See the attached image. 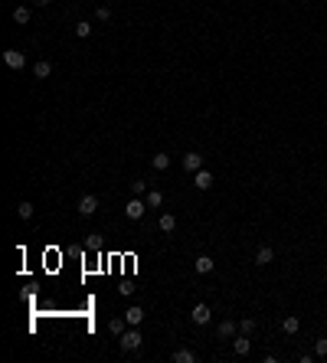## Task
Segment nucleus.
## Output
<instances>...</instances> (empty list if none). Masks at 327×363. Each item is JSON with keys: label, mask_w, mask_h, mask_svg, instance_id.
Listing matches in <instances>:
<instances>
[{"label": "nucleus", "mask_w": 327, "mask_h": 363, "mask_svg": "<svg viewBox=\"0 0 327 363\" xmlns=\"http://www.w3.org/2000/svg\"><path fill=\"white\" fill-rule=\"evenodd\" d=\"M193 187H196V190H210V187H213V174L206 170V167H200V170L193 174Z\"/></svg>", "instance_id": "obj_9"}, {"label": "nucleus", "mask_w": 327, "mask_h": 363, "mask_svg": "<svg viewBox=\"0 0 327 363\" xmlns=\"http://www.w3.org/2000/svg\"><path fill=\"white\" fill-rule=\"evenodd\" d=\"M233 350H236V357H245L252 350V334H236L233 337Z\"/></svg>", "instance_id": "obj_7"}, {"label": "nucleus", "mask_w": 327, "mask_h": 363, "mask_svg": "<svg viewBox=\"0 0 327 363\" xmlns=\"http://www.w3.org/2000/svg\"><path fill=\"white\" fill-rule=\"evenodd\" d=\"M144 200H148V210L164 206V193H161V190H148V193H144Z\"/></svg>", "instance_id": "obj_19"}, {"label": "nucleus", "mask_w": 327, "mask_h": 363, "mask_svg": "<svg viewBox=\"0 0 327 363\" xmlns=\"http://www.w3.org/2000/svg\"><path fill=\"white\" fill-rule=\"evenodd\" d=\"M33 20V7H26V3H20V7H13V23H30Z\"/></svg>", "instance_id": "obj_12"}, {"label": "nucleus", "mask_w": 327, "mask_h": 363, "mask_svg": "<svg viewBox=\"0 0 327 363\" xmlns=\"http://www.w3.org/2000/svg\"><path fill=\"white\" fill-rule=\"evenodd\" d=\"M314 357H327V337L314 340Z\"/></svg>", "instance_id": "obj_25"}, {"label": "nucleus", "mask_w": 327, "mask_h": 363, "mask_svg": "<svg viewBox=\"0 0 327 363\" xmlns=\"http://www.w3.org/2000/svg\"><path fill=\"white\" fill-rule=\"evenodd\" d=\"M193 269H196V275H210V272L216 269V262H213L210 255H200V259L193 262Z\"/></svg>", "instance_id": "obj_13"}, {"label": "nucleus", "mask_w": 327, "mask_h": 363, "mask_svg": "<svg viewBox=\"0 0 327 363\" xmlns=\"http://www.w3.org/2000/svg\"><path fill=\"white\" fill-rule=\"evenodd\" d=\"M236 334H239V324H236L233 317H226V321L216 324V337L219 340H229V337H236Z\"/></svg>", "instance_id": "obj_5"}, {"label": "nucleus", "mask_w": 327, "mask_h": 363, "mask_svg": "<svg viewBox=\"0 0 327 363\" xmlns=\"http://www.w3.org/2000/svg\"><path fill=\"white\" fill-rule=\"evenodd\" d=\"M118 340H121V350H125V354H138V350H141V344H144V337H141V331H138V327H128V331L121 334Z\"/></svg>", "instance_id": "obj_1"}, {"label": "nucleus", "mask_w": 327, "mask_h": 363, "mask_svg": "<svg viewBox=\"0 0 327 363\" xmlns=\"http://www.w3.org/2000/svg\"><path fill=\"white\" fill-rule=\"evenodd\" d=\"M180 164L187 167L190 174H196V170H200V167H203V154H200V150H187V154L180 157Z\"/></svg>", "instance_id": "obj_6"}, {"label": "nucleus", "mask_w": 327, "mask_h": 363, "mask_svg": "<svg viewBox=\"0 0 327 363\" xmlns=\"http://www.w3.org/2000/svg\"><path fill=\"white\" fill-rule=\"evenodd\" d=\"M298 327H301V321H298V314H288V317H281V331L288 334H298Z\"/></svg>", "instance_id": "obj_16"}, {"label": "nucleus", "mask_w": 327, "mask_h": 363, "mask_svg": "<svg viewBox=\"0 0 327 363\" xmlns=\"http://www.w3.org/2000/svg\"><path fill=\"white\" fill-rule=\"evenodd\" d=\"M151 167H154V170H167V167H170V154H154V157H151Z\"/></svg>", "instance_id": "obj_20"}, {"label": "nucleus", "mask_w": 327, "mask_h": 363, "mask_svg": "<svg viewBox=\"0 0 327 363\" xmlns=\"http://www.w3.org/2000/svg\"><path fill=\"white\" fill-rule=\"evenodd\" d=\"M144 210H148V200H144V197H131L125 203V216H128V219H141Z\"/></svg>", "instance_id": "obj_2"}, {"label": "nucleus", "mask_w": 327, "mask_h": 363, "mask_svg": "<svg viewBox=\"0 0 327 363\" xmlns=\"http://www.w3.org/2000/svg\"><path fill=\"white\" fill-rule=\"evenodd\" d=\"M16 213H20V219H33V203H30V200H20Z\"/></svg>", "instance_id": "obj_21"}, {"label": "nucleus", "mask_w": 327, "mask_h": 363, "mask_svg": "<svg viewBox=\"0 0 327 363\" xmlns=\"http://www.w3.org/2000/svg\"><path fill=\"white\" fill-rule=\"evenodd\" d=\"M53 0H30V7H49Z\"/></svg>", "instance_id": "obj_28"}, {"label": "nucleus", "mask_w": 327, "mask_h": 363, "mask_svg": "<svg viewBox=\"0 0 327 363\" xmlns=\"http://www.w3.org/2000/svg\"><path fill=\"white\" fill-rule=\"evenodd\" d=\"M157 226H161V232H173V229H177V216H173V213H164L161 219H157Z\"/></svg>", "instance_id": "obj_18"}, {"label": "nucleus", "mask_w": 327, "mask_h": 363, "mask_svg": "<svg viewBox=\"0 0 327 363\" xmlns=\"http://www.w3.org/2000/svg\"><path fill=\"white\" fill-rule=\"evenodd\" d=\"M128 327H131V324H128L125 317H111V321H108V331L115 334V337H121V334H125Z\"/></svg>", "instance_id": "obj_17"}, {"label": "nucleus", "mask_w": 327, "mask_h": 363, "mask_svg": "<svg viewBox=\"0 0 327 363\" xmlns=\"http://www.w3.org/2000/svg\"><path fill=\"white\" fill-rule=\"evenodd\" d=\"M268 262H275V249L272 245H258L255 249V265H268Z\"/></svg>", "instance_id": "obj_11"}, {"label": "nucleus", "mask_w": 327, "mask_h": 363, "mask_svg": "<svg viewBox=\"0 0 327 363\" xmlns=\"http://www.w3.org/2000/svg\"><path fill=\"white\" fill-rule=\"evenodd\" d=\"M85 249H88V252H95V249H101V239H98V236H88V239H85Z\"/></svg>", "instance_id": "obj_27"}, {"label": "nucleus", "mask_w": 327, "mask_h": 363, "mask_svg": "<svg viewBox=\"0 0 327 363\" xmlns=\"http://www.w3.org/2000/svg\"><path fill=\"white\" fill-rule=\"evenodd\" d=\"M131 193L134 197H144V193H148V183L144 180H131Z\"/></svg>", "instance_id": "obj_26"}, {"label": "nucleus", "mask_w": 327, "mask_h": 363, "mask_svg": "<svg viewBox=\"0 0 327 363\" xmlns=\"http://www.w3.org/2000/svg\"><path fill=\"white\" fill-rule=\"evenodd\" d=\"M196 360H200V357H196L190 347H177L173 350V363H196Z\"/></svg>", "instance_id": "obj_14"}, {"label": "nucleus", "mask_w": 327, "mask_h": 363, "mask_svg": "<svg viewBox=\"0 0 327 363\" xmlns=\"http://www.w3.org/2000/svg\"><path fill=\"white\" fill-rule=\"evenodd\" d=\"M95 210H98V197H95V193H85V197L79 200V213L82 216H92Z\"/></svg>", "instance_id": "obj_8"}, {"label": "nucleus", "mask_w": 327, "mask_h": 363, "mask_svg": "<svg viewBox=\"0 0 327 363\" xmlns=\"http://www.w3.org/2000/svg\"><path fill=\"white\" fill-rule=\"evenodd\" d=\"M33 75H36V79H49V75H53V63H49V59H36V63H33Z\"/></svg>", "instance_id": "obj_10"}, {"label": "nucleus", "mask_w": 327, "mask_h": 363, "mask_svg": "<svg viewBox=\"0 0 327 363\" xmlns=\"http://www.w3.org/2000/svg\"><path fill=\"white\" fill-rule=\"evenodd\" d=\"M281 3H285V0H281Z\"/></svg>", "instance_id": "obj_29"}, {"label": "nucleus", "mask_w": 327, "mask_h": 363, "mask_svg": "<svg viewBox=\"0 0 327 363\" xmlns=\"http://www.w3.org/2000/svg\"><path fill=\"white\" fill-rule=\"evenodd\" d=\"M239 334H255V317H242L239 321Z\"/></svg>", "instance_id": "obj_24"}, {"label": "nucleus", "mask_w": 327, "mask_h": 363, "mask_svg": "<svg viewBox=\"0 0 327 363\" xmlns=\"http://www.w3.org/2000/svg\"><path fill=\"white\" fill-rule=\"evenodd\" d=\"M95 16H98V23H108V20H111V7H108V3L95 7Z\"/></svg>", "instance_id": "obj_23"}, {"label": "nucleus", "mask_w": 327, "mask_h": 363, "mask_svg": "<svg viewBox=\"0 0 327 363\" xmlns=\"http://www.w3.org/2000/svg\"><path fill=\"white\" fill-rule=\"evenodd\" d=\"M190 321H193V324H200V327H203V324H210V321H213V311H210V304H203V301H200V304H193V311H190Z\"/></svg>", "instance_id": "obj_4"}, {"label": "nucleus", "mask_w": 327, "mask_h": 363, "mask_svg": "<svg viewBox=\"0 0 327 363\" xmlns=\"http://www.w3.org/2000/svg\"><path fill=\"white\" fill-rule=\"evenodd\" d=\"M3 63H7V69L20 72V69L26 66V56L20 53V49H3Z\"/></svg>", "instance_id": "obj_3"}, {"label": "nucleus", "mask_w": 327, "mask_h": 363, "mask_svg": "<svg viewBox=\"0 0 327 363\" xmlns=\"http://www.w3.org/2000/svg\"><path fill=\"white\" fill-rule=\"evenodd\" d=\"M76 36H79V40H85V36H92V23H85V20H79V23H76Z\"/></svg>", "instance_id": "obj_22"}, {"label": "nucleus", "mask_w": 327, "mask_h": 363, "mask_svg": "<svg viewBox=\"0 0 327 363\" xmlns=\"http://www.w3.org/2000/svg\"><path fill=\"white\" fill-rule=\"evenodd\" d=\"M125 321L131 324V327H138V324L144 321V308H141V304H131V308L125 311Z\"/></svg>", "instance_id": "obj_15"}]
</instances>
